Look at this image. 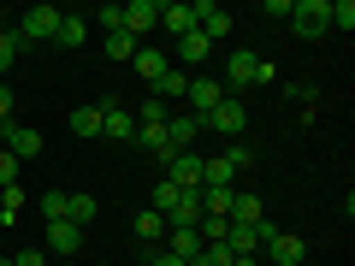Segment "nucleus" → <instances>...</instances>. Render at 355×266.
<instances>
[{"label":"nucleus","mask_w":355,"mask_h":266,"mask_svg":"<svg viewBox=\"0 0 355 266\" xmlns=\"http://www.w3.org/2000/svg\"><path fill=\"white\" fill-rule=\"evenodd\" d=\"M249 83H272V65H266V60H254V53L243 48V53H231V60H225V77H219V89H225L231 101H237V95H243Z\"/></svg>","instance_id":"1"},{"label":"nucleus","mask_w":355,"mask_h":266,"mask_svg":"<svg viewBox=\"0 0 355 266\" xmlns=\"http://www.w3.org/2000/svg\"><path fill=\"white\" fill-rule=\"evenodd\" d=\"M202 130H219V136L243 142V130H249V107H243V101H231V95H225V101H219L214 113L202 118Z\"/></svg>","instance_id":"2"},{"label":"nucleus","mask_w":355,"mask_h":266,"mask_svg":"<svg viewBox=\"0 0 355 266\" xmlns=\"http://www.w3.org/2000/svg\"><path fill=\"white\" fill-rule=\"evenodd\" d=\"M119 24H125L130 42H142L148 30H160V0H130V6H119Z\"/></svg>","instance_id":"3"},{"label":"nucleus","mask_w":355,"mask_h":266,"mask_svg":"<svg viewBox=\"0 0 355 266\" xmlns=\"http://www.w3.org/2000/svg\"><path fill=\"white\" fill-rule=\"evenodd\" d=\"M291 24H296V36H302V42H320V36L331 30L326 0H296V6H291Z\"/></svg>","instance_id":"4"},{"label":"nucleus","mask_w":355,"mask_h":266,"mask_svg":"<svg viewBox=\"0 0 355 266\" xmlns=\"http://www.w3.org/2000/svg\"><path fill=\"white\" fill-rule=\"evenodd\" d=\"M53 30H60V6H30V12L18 18L24 48H30V42H53Z\"/></svg>","instance_id":"5"},{"label":"nucleus","mask_w":355,"mask_h":266,"mask_svg":"<svg viewBox=\"0 0 355 266\" xmlns=\"http://www.w3.org/2000/svg\"><path fill=\"white\" fill-rule=\"evenodd\" d=\"M160 172H166V184H178V190H202V154H196V148L190 154H172Z\"/></svg>","instance_id":"6"},{"label":"nucleus","mask_w":355,"mask_h":266,"mask_svg":"<svg viewBox=\"0 0 355 266\" xmlns=\"http://www.w3.org/2000/svg\"><path fill=\"white\" fill-rule=\"evenodd\" d=\"M184 101H190L196 107V118H207V113H214V107L219 101H225V89H219V77H190V89H184Z\"/></svg>","instance_id":"7"},{"label":"nucleus","mask_w":355,"mask_h":266,"mask_svg":"<svg viewBox=\"0 0 355 266\" xmlns=\"http://www.w3.org/2000/svg\"><path fill=\"white\" fill-rule=\"evenodd\" d=\"M190 12H196V30H202L207 42H219V36H231V24H237V18H231L225 6H214V0H196Z\"/></svg>","instance_id":"8"},{"label":"nucleus","mask_w":355,"mask_h":266,"mask_svg":"<svg viewBox=\"0 0 355 266\" xmlns=\"http://www.w3.org/2000/svg\"><path fill=\"white\" fill-rule=\"evenodd\" d=\"M0 142H6L12 160H36L42 154V130H30V125H0Z\"/></svg>","instance_id":"9"},{"label":"nucleus","mask_w":355,"mask_h":266,"mask_svg":"<svg viewBox=\"0 0 355 266\" xmlns=\"http://www.w3.org/2000/svg\"><path fill=\"white\" fill-rule=\"evenodd\" d=\"M196 136H202V118H196V113H172V118H166V142H172V154H190Z\"/></svg>","instance_id":"10"},{"label":"nucleus","mask_w":355,"mask_h":266,"mask_svg":"<svg viewBox=\"0 0 355 266\" xmlns=\"http://www.w3.org/2000/svg\"><path fill=\"white\" fill-rule=\"evenodd\" d=\"M101 136H119V142H130V136H137V113H125V107H119L113 95L101 101Z\"/></svg>","instance_id":"11"},{"label":"nucleus","mask_w":355,"mask_h":266,"mask_svg":"<svg viewBox=\"0 0 355 266\" xmlns=\"http://www.w3.org/2000/svg\"><path fill=\"white\" fill-rule=\"evenodd\" d=\"M190 225H202V190H184L166 213V231H190Z\"/></svg>","instance_id":"12"},{"label":"nucleus","mask_w":355,"mask_h":266,"mask_svg":"<svg viewBox=\"0 0 355 266\" xmlns=\"http://www.w3.org/2000/svg\"><path fill=\"white\" fill-rule=\"evenodd\" d=\"M83 249V225L71 219H48V254H77Z\"/></svg>","instance_id":"13"},{"label":"nucleus","mask_w":355,"mask_h":266,"mask_svg":"<svg viewBox=\"0 0 355 266\" xmlns=\"http://www.w3.org/2000/svg\"><path fill=\"white\" fill-rule=\"evenodd\" d=\"M160 30H172V36H190V30H196L190 0H160Z\"/></svg>","instance_id":"14"},{"label":"nucleus","mask_w":355,"mask_h":266,"mask_svg":"<svg viewBox=\"0 0 355 266\" xmlns=\"http://www.w3.org/2000/svg\"><path fill=\"white\" fill-rule=\"evenodd\" d=\"M254 219H266V202L254 190H231V225H254Z\"/></svg>","instance_id":"15"},{"label":"nucleus","mask_w":355,"mask_h":266,"mask_svg":"<svg viewBox=\"0 0 355 266\" xmlns=\"http://www.w3.org/2000/svg\"><path fill=\"white\" fill-rule=\"evenodd\" d=\"M214 60V42L202 36V30H190V36H178V65H207Z\"/></svg>","instance_id":"16"},{"label":"nucleus","mask_w":355,"mask_h":266,"mask_svg":"<svg viewBox=\"0 0 355 266\" xmlns=\"http://www.w3.org/2000/svg\"><path fill=\"white\" fill-rule=\"evenodd\" d=\"M266 254H272L279 266H302V260H308V242H302V237H291V231H279V242H272Z\"/></svg>","instance_id":"17"},{"label":"nucleus","mask_w":355,"mask_h":266,"mask_svg":"<svg viewBox=\"0 0 355 266\" xmlns=\"http://www.w3.org/2000/svg\"><path fill=\"white\" fill-rule=\"evenodd\" d=\"M53 42H60V48H83V42H89V18L60 12V30H53Z\"/></svg>","instance_id":"18"},{"label":"nucleus","mask_w":355,"mask_h":266,"mask_svg":"<svg viewBox=\"0 0 355 266\" xmlns=\"http://www.w3.org/2000/svg\"><path fill=\"white\" fill-rule=\"evenodd\" d=\"M130 142H142V148H148L160 166L172 160V142H166V125H137V136H130Z\"/></svg>","instance_id":"19"},{"label":"nucleus","mask_w":355,"mask_h":266,"mask_svg":"<svg viewBox=\"0 0 355 266\" xmlns=\"http://www.w3.org/2000/svg\"><path fill=\"white\" fill-rule=\"evenodd\" d=\"M166 254H178V260H196L202 254V231H166Z\"/></svg>","instance_id":"20"},{"label":"nucleus","mask_w":355,"mask_h":266,"mask_svg":"<svg viewBox=\"0 0 355 266\" xmlns=\"http://www.w3.org/2000/svg\"><path fill=\"white\" fill-rule=\"evenodd\" d=\"M130 65H137V71H142V77H148V89H154V83H160V71H172V60H166V53H160V48H137V60H130Z\"/></svg>","instance_id":"21"},{"label":"nucleus","mask_w":355,"mask_h":266,"mask_svg":"<svg viewBox=\"0 0 355 266\" xmlns=\"http://www.w3.org/2000/svg\"><path fill=\"white\" fill-rule=\"evenodd\" d=\"M184 89H190V77H184V71L172 65V71H160V83H154V101H166V107H172L178 95H184Z\"/></svg>","instance_id":"22"},{"label":"nucleus","mask_w":355,"mask_h":266,"mask_svg":"<svg viewBox=\"0 0 355 266\" xmlns=\"http://www.w3.org/2000/svg\"><path fill=\"white\" fill-rule=\"evenodd\" d=\"M137 237H142V242H154V249L166 242V219L154 213V207H142V213H137Z\"/></svg>","instance_id":"23"},{"label":"nucleus","mask_w":355,"mask_h":266,"mask_svg":"<svg viewBox=\"0 0 355 266\" xmlns=\"http://www.w3.org/2000/svg\"><path fill=\"white\" fill-rule=\"evenodd\" d=\"M95 213H101V202H95V195H65V219H71V225H89Z\"/></svg>","instance_id":"24"},{"label":"nucleus","mask_w":355,"mask_h":266,"mask_svg":"<svg viewBox=\"0 0 355 266\" xmlns=\"http://www.w3.org/2000/svg\"><path fill=\"white\" fill-rule=\"evenodd\" d=\"M18 53H24V36H18V24H6L0 30V71H12Z\"/></svg>","instance_id":"25"},{"label":"nucleus","mask_w":355,"mask_h":266,"mask_svg":"<svg viewBox=\"0 0 355 266\" xmlns=\"http://www.w3.org/2000/svg\"><path fill=\"white\" fill-rule=\"evenodd\" d=\"M71 130H77V136H101V101H95V107H77Z\"/></svg>","instance_id":"26"},{"label":"nucleus","mask_w":355,"mask_h":266,"mask_svg":"<svg viewBox=\"0 0 355 266\" xmlns=\"http://www.w3.org/2000/svg\"><path fill=\"white\" fill-rule=\"evenodd\" d=\"M30 207V195H24V184H12V190H0V219H6V225H12L18 213H24Z\"/></svg>","instance_id":"27"},{"label":"nucleus","mask_w":355,"mask_h":266,"mask_svg":"<svg viewBox=\"0 0 355 266\" xmlns=\"http://www.w3.org/2000/svg\"><path fill=\"white\" fill-rule=\"evenodd\" d=\"M326 18L349 36V30H355V0H326Z\"/></svg>","instance_id":"28"},{"label":"nucleus","mask_w":355,"mask_h":266,"mask_svg":"<svg viewBox=\"0 0 355 266\" xmlns=\"http://www.w3.org/2000/svg\"><path fill=\"white\" fill-rule=\"evenodd\" d=\"M137 48H142V42H130L125 30H113V36H107V60H125V65H130V60H137Z\"/></svg>","instance_id":"29"},{"label":"nucleus","mask_w":355,"mask_h":266,"mask_svg":"<svg viewBox=\"0 0 355 266\" xmlns=\"http://www.w3.org/2000/svg\"><path fill=\"white\" fill-rule=\"evenodd\" d=\"M202 213H219V219H231V190H202Z\"/></svg>","instance_id":"30"},{"label":"nucleus","mask_w":355,"mask_h":266,"mask_svg":"<svg viewBox=\"0 0 355 266\" xmlns=\"http://www.w3.org/2000/svg\"><path fill=\"white\" fill-rule=\"evenodd\" d=\"M178 195H184V190H178V184H166V177H160V184H154V213H172V202H178Z\"/></svg>","instance_id":"31"},{"label":"nucleus","mask_w":355,"mask_h":266,"mask_svg":"<svg viewBox=\"0 0 355 266\" xmlns=\"http://www.w3.org/2000/svg\"><path fill=\"white\" fill-rule=\"evenodd\" d=\"M36 207H42V213H48V219H65V195H60V190H48V195H42Z\"/></svg>","instance_id":"32"},{"label":"nucleus","mask_w":355,"mask_h":266,"mask_svg":"<svg viewBox=\"0 0 355 266\" xmlns=\"http://www.w3.org/2000/svg\"><path fill=\"white\" fill-rule=\"evenodd\" d=\"M12 184H18V160L0 148V190H12Z\"/></svg>","instance_id":"33"},{"label":"nucleus","mask_w":355,"mask_h":266,"mask_svg":"<svg viewBox=\"0 0 355 266\" xmlns=\"http://www.w3.org/2000/svg\"><path fill=\"white\" fill-rule=\"evenodd\" d=\"M12 266H48V249H24V254H12Z\"/></svg>","instance_id":"34"},{"label":"nucleus","mask_w":355,"mask_h":266,"mask_svg":"<svg viewBox=\"0 0 355 266\" xmlns=\"http://www.w3.org/2000/svg\"><path fill=\"white\" fill-rule=\"evenodd\" d=\"M0 125H12V89L0 83Z\"/></svg>","instance_id":"35"},{"label":"nucleus","mask_w":355,"mask_h":266,"mask_svg":"<svg viewBox=\"0 0 355 266\" xmlns=\"http://www.w3.org/2000/svg\"><path fill=\"white\" fill-rule=\"evenodd\" d=\"M148 266H184V260H178V254H166V249H154V254H148Z\"/></svg>","instance_id":"36"},{"label":"nucleus","mask_w":355,"mask_h":266,"mask_svg":"<svg viewBox=\"0 0 355 266\" xmlns=\"http://www.w3.org/2000/svg\"><path fill=\"white\" fill-rule=\"evenodd\" d=\"M0 266H12V254H0Z\"/></svg>","instance_id":"37"},{"label":"nucleus","mask_w":355,"mask_h":266,"mask_svg":"<svg viewBox=\"0 0 355 266\" xmlns=\"http://www.w3.org/2000/svg\"><path fill=\"white\" fill-rule=\"evenodd\" d=\"M0 30H6V12H0Z\"/></svg>","instance_id":"38"}]
</instances>
